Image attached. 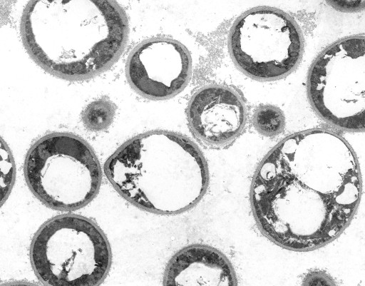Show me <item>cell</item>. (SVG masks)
<instances>
[{"instance_id":"10","label":"cell","mask_w":365,"mask_h":286,"mask_svg":"<svg viewBox=\"0 0 365 286\" xmlns=\"http://www.w3.org/2000/svg\"><path fill=\"white\" fill-rule=\"evenodd\" d=\"M163 286H237V279L222 252L209 245L192 244L170 259Z\"/></svg>"},{"instance_id":"1","label":"cell","mask_w":365,"mask_h":286,"mask_svg":"<svg viewBox=\"0 0 365 286\" xmlns=\"http://www.w3.org/2000/svg\"><path fill=\"white\" fill-rule=\"evenodd\" d=\"M362 193L356 155L340 135L315 128L290 135L264 157L250 204L259 230L289 250L312 251L337 238Z\"/></svg>"},{"instance_id":"14","label":"cell","mask_w":365,"mask_h":286,"mask_svg":"<svg viewBox=\"0 0 365 286\" xmlns=\"http://www.w3.org/2000/svg\"><path fill=\"white\" fill-rule=\"evenodd\" d=\"M302 286H336L331 276L322 271H312L304 277Z\"/></svg>"},{"instance_id":"13","label":"cell","mask_w":365,"mask_h":286,"mask_svg":"<svg viewBox=\"0 0 365 286\" xmlns=\"http://www.w3.org/2000/svg\"><path fill=\"white\" fill-rule=\"evenodd\" d=\"M16 178V165L12 153L0 136V208L7 200Z\"/></svg>"},{"instance_id":"11","label":"cell","mask_w":365,"mask_h":286,"mask_svg":"<svg viewBox=\"0 0 365 286\" xmlns=\"http://www.w3.org/2000/svg\"><path fill=\"white\" fill-rule=\"evenodd\" d=\"M115 113V106L110 101L97 100L88 105L84 110L83 122L88 129L100 131L110 126Z\"/></svg>"},{"instance_id":"9","label":"cell","mask_w":365,"mask_h":286,"mask_svg":"<svg viewBox=\"0 0 365 286\" xmlns=\"http://www.w3.org/2000/svg\"><path fill=\"white\" fill-rule=\"evenodd\" d=\"M187 120L198 140L210 146L222 147L242 133L247 110L242 98L234 89L208 86L198 90L190 99Z\"/></svg>"},{"instance_id":"4","label":"cell","mask_w":365,"mask_h":286,"mask_svg":"<svg viewBox=\"0 0 365 286\" xmlns=\"http://www.w3.org/2000/svg\"><path fill=\"white\" fill-rule=\"evenodd\" d=\"M33 270L45 286H98L111 265L110 243L86 217H54L38 230L30 248Z\"/></svg>"},{"instance_id":"8","label":"cell","mask_w":365,"mask_h":286,"mask_svg":"<svg viewBox=\"0 0 365 286\" xmlns=\"http://www.w3.org/2000/svg\"><path fill=\"white\" fill-rule=\"evenodd\" d=\"M191 73L188 51L166 38L146 40L130 54L126 74L132 88L142 96L163 100L175 96L186 86Z\"/></svg>"},{"instance_id":"6","label":"cell","mask_w":365,"mask_h":286,"mask_svg":"<svg viewBox=\"0 0 365 286\" xmlns=\"http://www.w3.org/2000/svg\"><path fill=\"white\" fill-rule=\"evenodd\" d=\"M307 93L317 115L346 131L364 130L365 38L352 36L324 49L312 65Z\"/></svg>"},{"instance_id":"3","label":"cell","mask_w":365,"mask_h":286,"mask_svg":"<svg viewBox=\"0 0 365 286\" xmlns=\"http://www.w3.org/2000/svg\"><path fill=\"white\" fill-rule=\"evenodd\" d=\"M104 173L127 201L162 215L190 210L209 184L207 164L199 148L187 137L165 131L125 142L108 158Z\"/></svg>"},{"instance_id":"7","label":"cell","mask_w":365,"mask_h":286,"mask_svg":"<svg viewBox=\"0 0 365 286\" xmlns=\"http://www.w3.org/2000/svg\"><path fill=\"white\" fill-rule=\"evenodd\" d=\"M303 46L296 21L285 12L267 6L245 12L229 34L235 65L259 81L277 80L291 73L300 61Z\"/></svg>"},{"instance_id":"16","label":"cell","mask_w":365,"mask_h":286,"mask_svg":"<svg viewBox=\"0 0 365 286\" xmlns=\"http://www.w3.org/2000/svg\"><path fill=\"white\" fill-rule=\"evenodd\" d=\"M0 286H38V285L31 283V282H25V281H15V282H10L0 285Z\"/></svg>"},{"instance_id":"12","label":"cell","mask_w":365,"mask_h":286,"mask_svg":"<svg viewBox=\"0 0 365 286\" xmlns=\"http://www.w3.org/2000/svg\"><path fill=\"white\" fill-rule=\"evenodd\" d=\"M253 125L259 133L269 137L274 136L283 131L284 116L279 108L272 106H263L255 111Z\"/></svg>"},{"instance_id":"5","label":"cell","mask_w":365,"mask_h":286,"mask_svg":"<svg viewBox=\"0 0 365 286\" xmlns=\"http://www.w3.org/2000/svg\"><path fill=\"white\" fill-rule=\"evenodd\" d=\"M24 175L32 193L53 210L72 211L91 202L99 192L102 170L91 147L68 133H52L31 147Z\"/></svg>"},{"instance_id":"2","label":"cell","mask_w":365,"mask_h":286,"mask_svg":"<svg viewBox=\"0 0 365 286\" xmlns=\"http://www.w3.org/2000/svg\"><path fill=\"white\" fill-rule=\"evenodd\" d=\"M125 11L113 1H31L21 34L33 60L68 81L93 78L120 57L128 38Z\"/></svg>"},{"instance_id":"15","label":"cell","mask_w":365,"mask_h":286,"mask_svg":"<svg viewBox=\"0 0 365 286\" xmlns=\"http://www.w3.org/2000/svg\"><path fill=\"white\" fill-rule=\"evenodd\" d=\"M333 7L341 11H356L364 8V1H329Z\"/></svg>"}]
</instances>
